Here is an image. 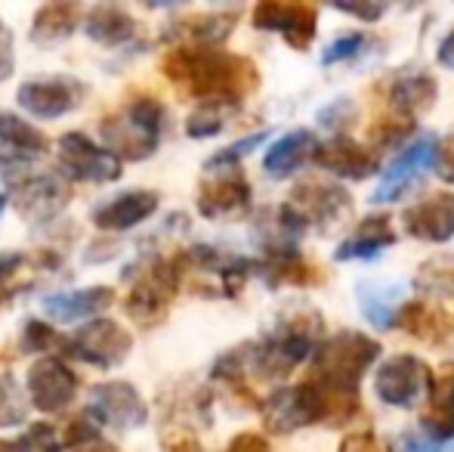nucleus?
Listing matches in <instances>:
<instances>
[{"mask_svg":"<svg viewBox=\"0 0 454 452\" xmlns=\"http://www.w3.org/2000/svg\"><path fill=\"white\" fill-rule=\"evenodd\" d=\"M185 254H174V258H152L139 279L133 282L130 295L124 301V310L133 322L143 329H155L168 320L174 297L180 291V282L185 276Z\"/></svg>","mask_w":454,"mask_h":452,"instance_id":"5","label":"nucleus"},{"mask_svg":"<svg viewBox=\"0 0 454 452\" xmlns=\"http://www.w3.org/2000/svg\"><path fill=\"white\" fill-rule=\"evenodd\" d=\"M316 164L328 174L340 177V180H368L371 174H377L380 162H377V152H371L368 146L356 143L353 137H331L328 143H318Z\"/></svg>","mask_w":454,"mask_h":452,"instance_id":"19","label":"nucleus"},{"mask_svg":"<svg viewBox=\"0 0 454 452\" xmlns=\"http://www.w3.org/2000/svg\"><path fill=\"white\" fill-rule=\"evenodd\" d=\"M436 174L445 183H454V133L439 139V158H436Z\"/></svg>","mask_w":454,"mask_h":452,"instance_id":"43","label":"nucleus"},{"mask_svg":"<svg viewBox=\"0 0 454 452\" xmlns=\"http://www.w3.org/2000/svg\"><path fill=\"white\" fill-rule=\"evenodd\" d=\"M254 189L239 168L216 170L198 186V214L207 220H232L251 208Z\"/></svg>","mask_w":454,"mask_h":452,"instance_id":"17","label":"nucleus"},{"mask_svg":"<svg viewBox=\"0 0 454 452\" xmlns=\"http://www.w3.org/2000/svg\"><path fill=\"white\" fill-rule=\"evenodd\" d=\"M226 452H272L270 440L263 434H254V431H245V434H235L229 440Z\"/></svg>","mask_w":454,"mask_h":452,"instance_id":"41","label":"nucleus"},{"mask_svg":"<svg viewBox=\"0 0 454 452\" xmlns=\"http://www.w3.org/2000/svg\"><path fill=\"white\" fill-rule=\"evenodd\" d=\"M402 452H451L449 443H436L424 434V431H414V434L402 437Z\"/></svg>","mask_w":454,"mask_h":452,"instance_id":"42","label":"nucleus"},{"mask_svg":"<svg viewBox=\"0 0 454 452\" xmlns=\"http://www.w3.org/2000/svg\"><path fill=\"white\" fill-rule=\"evenodd\" d=\"M318 139L312 131H291L285 137H278L266 149L263 155V170L275 180H285V177L297 174L306 162H316Z\"/></svg>","mask_w":454,"mask_h":452,"instance_id":"26","label":"nucleus"},{"mask_svg":"<svg viewBox=\"0 0 454 452\" xmlns=\"http://www.w3.org/2000/svg\"><path fill=\"white\" fill-rule=\"evenodd\" d=\"M53 344H66L59 338L50 322L43 320H25V329H22V353H41V350H50Z\"/></svg>","mask_w":454,"mask_h":452,"instance_id":"37","label":"nucleus"},{"mask_svg":"<svg viewBox=\"0 0 454 452\" xmlns=\"http://www.w3.org/2000/svg\"><path fill=\"white\" fill-rule=\"evenodd\" d=\"M161 72L198 106H226L239 109L260 87V72L247 56L223 47H189L176 44L164 53Z\"/></svg>","mask_w":454,"mask_h":452,"instance_id":"1","label":"nucleus"},{"mask_svg":"<svg viewBox=\"0 0 454 452\" xmlns=\"http://www.w3.org/2000/svg\"><path fill=\"white\" fill-rule=\"evenodd\" d=\"M239 12H192V16L174 22L168 31L170 37H180L189 47H220L235 28Z\"/></svg>","mask_w":454,"mask_h":452,"instance_id":"29","label":"nucleus"},{"mask_svg":"<svg viewBox=\"0 0 454 452\" xmlns=\"http://www.w3.org/2000/svg\"><path fill=\"white\" fill-rule=\"evenodd\" d=\"M164 449L168 452H201V443H198L192 434H180V437H174Z\"/></svg>","mask_w":454,"mask_h":452,"instance_id":"48","label":"nucleus"},{"mask_svg":"<svg viewBox=\"0 0 454 452\" xmlns=\"http://www.w3.org/2000/svg\"><path fill=\"white\" fill-rule=\"evenodd\" d=\"M420 431L436 443L454 440V360L442 362L433 372L427 409L420 416Z\"/></svg>","mask_w":454,"mask_h":452,"instance_id":"21","label":"nucleus"},{"mask_svg":"<svg viewBox=\"0 0 454 452\" xmlns=\"http://www.w3.org/2000/svg\"><path fill=\"white\" fill-rule=\"evenodd\" d=\"M353 211V199L343 186L331 180H306L287 195L278 208L281 224L291 229V235H303L306 229H331Z\"/></svg>","mask_w":454,"mask_h":452,"instance_id":"6","label":"nucleus"},{"mask_svg":"<svg viewBox=\"0 0 454 452\" xmlns=\"http://www.w3.org/2000/svg\"><path fill=\"white\" fill-rule=\"evenodd\" d=\"M114 304V289L108 285H90V289H74V291H56V295L41 297V307L50 320L56 322H84L99 320Z\"/></svg>","mask_w":454,"mask_h":452,"instance_id":"22","label":"nucleus"},{"mask_svg":"<svg viewBox=\"0 0 454 452\" xmlns=\"http://www.w3.org/2000/svg\"><path fill=\"white\" fill-rule=\"evenodd\" d=\"M22 264H25L22 254H0V301L10 295V291H4V285L22 270Z\"/></svg>","mask_w":454,"mask_h":452,"instance_id":"45","label":"nucleus"},{"mask_svg":"<svg viewBox=\"0 0 454 452\" xmlns=\"http://www.w3.org/2000/svg\"><path fill=\"white\" fill-rule=\"evenodd\" d=\"M395 229L393 220L387 214H377V218H364L362 224H356L353 233L337 245L334 260L340 264H349V260H371L377 254H383L389 245H395Z\"/></svg>","mask_w":454,"mask_h":452,"instance_id":"24","label":"nucleus"},{"mask_svg":"<svg viewBox=\"0 0 454 452\" xmlns=\"http://www.w3.org/2000/svg\"><path fill=\"white\" fill-rule=\"evenodd\" d=\"M50 149V139L43 131H37L35 124H28L25 118L12 112H0V174H4L6 186H16L19 180H25L31 170V164Z\"/></svg>","mask_w":454,"mask_h":452,"instance_id":"10","label":"nucleus"},{"mask_svg":"<svg viewBox=\"0 0 454 452\" xmlns=\"http://www.w3.org/2000/svg\"><path fill=\"white\" fill-rule=\"evenodd\" d=\"M402 226L420 242H449L454 235V195L436 193L402 211Z\"/></svg>","mask_w":454,"mask_h":452,"instance_id":"20","label":"nucleus"},{"mask_svg":"<svg viewBox=\"0 0 454 452\" xmlns=\"http://www.w3.org/2000/svg\"><path fill=\"white\" fill-rule=\"evenodd\" d=\"M340 452H387V447H383L380 440H377L371 431H362V434H353L343 440Z\"/></svg>","mask_w":454,"mask_h":452,"instance_id":"44","label":"nucleus"},{"mask_svg":"<svg viewBox=\"0 0 454 452\" xmlns=\"http://www.w3.org/2000/svg\"><path fill=\"white\" fill-rule=\"evenodd\" d=\"M28 418V403L19 393L16 381L10 375L0 378V431L4 428H19V424Z\"/></svg>","mask_w":454,"mask_h":452,"instance_id":"34","label":"nucleus"},{"mask_svg":"<svg viewBox=\"0 0 454 452\" xmlns=\"http://www.w3.org/2000/svg\"><path fill=\"white\" fill-rule=\"evenodd\" d=\"M433 381V369L414 353H395L383 360L374 372V393L380 403L393 409H414L427 400Z\"/></svg>","mask_w":454,"mask_h":452,"instance_id":"8","label":"nucleus"},{"mask_svg":"<svg viewBox=\"0 0 454 452\" xmlns=\"http://www.w3.org/2000/svg\"><path fill=\"white\" fill-rule=\"evenodd\" d=\"M66 350L68 356L87 362V366L96 369H114L130 356L133 350V335L127 332L121 322L108 320V316H99V320L81 326L72 338H66Z\"/></svg>","mask_w":454,"mask_h":452,"instance_id":"11","label":"nucleus"},{"mask_svg":"<svg viewBox=\"0 0 454 452\" xmlns=\"http://www.w3.org/2000/svg\"><path fill=\"white\" fill-rule=\"evenodd\" d=\"M322 121H325V127L340 131V127H347L356 121V106L349 103V99H337V103H331L328 109L322 112Z\"/></svg>","mask_w":454,"mask_h":452,"instance_id":"39","label":"nucleus"},{"mask_svg":"<svg viewBox=\"0 0 454 452\" xmlns=\"http://www.w3.org/2000/svg\"><path fill=\"white\" fill-rule=\"evenodd\" d=\"M257 276L266 279V285L281 289V285H297V289H309V285L325 282V276L303 260V254L294 248V251H281V254H266L263 260H257Z\"/></svg>","mask_w":454,"mask_h":452,"instance_id":"28","label":"nucleus"},{"mask_svg":"<svg viewBox=\"0 0 454 452\" xmlns=\"http://www.w3.org/2000/svg\"><path fill=\"white\" fill-rule=\"evenodd\" d=\"M4 208H6V195H0V214H4Z\"/></svg>","mask_w":454,"mask_h":452,"instance_id":"50","label":"nucleus"},{"mask_svg":"<svg viewBox=\"0 0 454 452\" xmlns=\"http://www.w3.org/2000/svg\"><path fill=\"white\" fill-rule=\"evenodd\" d=\"M158 205H161V195L158 193H152V189H130V193H121L112 202H106L93 214V224L102 233H127V229L149 220L158 211Z\"/></svg>","mask_w":454,"mask_h":452,"instance_id":"23","label":"nucleus"},{"mask_svg":"<svg viewBox=\"0 0 454 452\" xmlns=\"http://www.w3.org/2000/svg\"><path fill=\"white\" fill-rule=\"evenodd\" d=\"M90 397L93 400L87 406V412L102 428L127 434V431H137L149 422V406H145L143 393L130 381H102L90 391Z\"/></svg>","mask_w":454,"mask_h":452,"instance_id":"13","label":"nucleus"},{"mask_svg":"<svg viewBox=\"0 0 454 452\" xmlns=\"http://www.w3.org/2000/svg\"><path fill=\"white\" fill-rule=\"evenodd\" d=\"M81 19V6L78 4H47L35 12L31 19V41L37 47H53L62 44L74 35Z\"/></svg>","mask_w":454,"mask_h":452,"instance_id":"31","label":"nucleus"},{"mask_svg":"<svg viewBox=\"0 0 454 452\" xmlns=\"http://www.w3.org/2000/svg\"><path fill=\"white\" fill-rule=\"evenodd\" d=\"M25 387H28V400L37 412L56 416V412H66L74 403L81 381L66 360H59V356H41L37 362H31Z\"/></svg>","mask_w":454,"mask_h":452,"instance_id":"14","label":"nucleus"},{"mask_svg":"<svg viewBox=\"0 0 454 452\" xmlns=\"http://www.w3.org/2000/svg\"><path fill=\"white\" fill-rule=\"evenodd\" d=\"M374 47V37L368 31H347V35L334 37V41L325 47L322 66H340V62H356L362 59L368 50Z\"/></svg>","mask_w":454,"mask_h":452,"instance_id":"33","label":"nucleus"},{"mask_svg":"<svg viewBox=\"0 0 454 452\" xmlns=\"http://www.w3.org/2000/svg\"><path fill=\"white\" fill-rule=\"evenodd\" d=\"M436 59H439V66H445V68H451V72H454V31H449V35L439 41Z\"/></svg>","mask_w":454,"mask_h":452,"instance_id":"47","label":"nucleus"},{"mask_svg":"<svg viewBox=\"0 0 454 452\" xmlns=\"http://www.w3.org/2000/svg\"><path fill=\"white\" fill-rule=\"evenodd\" d=\"M251 19H254V28L275 31L294 50H306L316 41V31H318V10L309 4H275V0H263V4L254 6Z\"/></svg>","mask_w":454,"mask_h":452,"instance_id":"16","label":"nucleus"},{"mask_svg":"<svg viewBox=\"0 0 454 452\" xmlns=\"http://www.w3.org/2000/svg\"><path fill=\"white\" fill-rule=\"evenodd\" d=\"M380 356V344L364 332L340 329L318 344L309 378L331 397V424H347L359 412V385Z\"/></svg>","mask_w":454,"mask_h":452,"instance_id":"2","label":"nucleus"},{"mask_svg":"<svg viewBox=\"0 0 454 452\" xmlns=\"http://www.w3.org/2000/svg\"><path fill=\"white\" fill-rule=\"evenodd\" d=\"M121 162L112 149L96 146L87 133H66L59 137V170L68 180L81 183H114L121 177Z\"/></svg>","mask_w":454,"mask_h":452,"instance_id":"12","label":"nucleus"},{"mask_svg":"<svg viewBox=\"0 0 454 452\" xmlns=\"http://www.w3.org/2000/svg\"><path fill=\"white\" fill-rule=\"evenodd\" d=\"M168 131V109L161 99L133 97L124 109L102 118L99 133L106 139V149H112L121 162H145L158 152L161 137Z\"/></svg>","mask_w":454,"mask_h":452,"instance_id":"4","label":"nucleus"},{"mask_svg":"<svg viewBox=\"0 0 454 452\" xmlns=\"http://www.w3.org/2000/svg\"><path fill=\"white\" fill-rule=\"evenodd\" d=\"M16 99H19V109L35 115V118L53 121L78 109L81 99H84V84L74 78L28 81V84L19 87Z\"/></svg>","mask_w":454,"mask_h":452,"instance_id":"18","label":"nucleus"},{"mask_svg":"<svg viewBox=\"0 0 454 452\" xmlns=\"http://www.w3.org/2000/svg\"><path fill=\"white\" fill-rule=\"evenodd\" d=\"M405 304H408V297H405V285L402 282L359 285V307H362L364 320H368L371 326L383 329V332L399 326V313Z\"/></svg>","mask_w":454,"mask_h":452,"instance_id":"27","label":"nucleus"},{"mask_svg":"<svg viewBox=\"0 0 454 452\" xmlns=\"http://www.w3.org/2000/svg\"><path fill=\"white\" fill-rule=\"evenodd\" d=\"M96 440H99V424H96V418L90 416V412H81V416H74L72 422H68L66 443H62V449L78 452L81 447H87V443H96Z\"/></svg>","mask_w":454,"mask_h":452,"instance_id":"38","label":"nucleus"},{"mask_svg":"<svg viewBox=\"0 0 454 452\" xmlns=\"http://www.w3.org/2000/svg\"><path fill=\"white\" fill-rule=\"evenodd\" d=\"M325 335V320L309 304H294L278 313L272 329L257 344L247 347V372L263 381L291 375L303 360L316 356Z\"/></svg>","mask_w":454,"mask_h":452,"instance_id":"3","label":"nucleus"},{"mask_svg":"<svg viewBox=\"0 0 454 452\" xmlns=\"http://www.w3.org/2000/svg\"><path fill=\"white\" fill-rule=\"evenodd\" d=\"M260 416L270 434H294L309 424H331V397L312 378L278 387L260 403Z\"/></svg>","mask_w":454,"mask_h":452,"instance_id":"7","label":"nucleus"},{"mask_svg":"<svg viewBox=\"0 0 454 452\" xmlns=\"http://www.w3.org/2000/svg\"><path fill=\"white\" fill-rule=\"evenodd\" d=\"M226 106H198L195 112L189 115L185 121V133L192 139H207V137H216V133L226 127Z\"/></svg>","mask_w":454,"mask_h":452,"instance_id":"35","label":"nucleus"},{"mask_svg":"<svg viewBox=\"0 0 454 452\" xmlns=\"http://www.w3.org/2000/svg\"><path fill=\"white\" fill-rule=\"evenodd\" d=\"M266 137H270V133H266V131L251 133V137L239 139V143L226 146V149H223V152H216V155H210L204 168H207V170H232V168H239L241 158H245L251 149H257L260 143H266Z\"/></svg>","mask_w":454,"mask_h":452,"instance_id":"36","label":"nucleus"},{"mask_svg":"<svg viewBox=\"0 0 454 452\" xmlns=\"http://www.w3.org/2000/svg\"><path fill=\"white\" fill-rule=\"evenodd\" d=\"M12 68H16V53H12V31L6 28L4 19H0V84L10 78Z\"/></svg>","mask_w":454,"mask_h":452,"instance_id":"40","label":"nucleus"},{"mask_svg":"<svg viewBox=\"0 0 454 452\" xmlns=\"http://www.w3.org/2000/svg\"><path fill=\"white\" fill-rule=\"evenodd\" d=\"M395 329H405L408 335L420 341H442L445 335L451 332V320L442 313L439 307L427 301H408L399 313V326Z\"/></svg>","mask_w":454,"mask_h":452,"instance_id":"32","label":"nucleus"},{"mask_svg":"<svg viewBox=\"0 0 454 452\" xmlns=\"http://www.w3.org/2000/svg\"><path fill=\"white\" fill-rule=\"evenodd\" d=\"M337 10L340 12H347V16H353V19H362V22H377V19L387 12V6H364V4H337Z\"/></svg>","mask_w":454,"mask_h":452,"instance_id":"46","label":"nucleus"},{"mask_svg":"<svg viewBox=\"0 0 454 452\" xmlns=\"http://www.w3.org/2000/svg\"><path fill=\"white\" fill-rule=\"evenodd\" d=\"M436 93H439V84L433 75L427 72H418V75H399L393 78L387 91V99H389V115L395 118H405L414 124V118L424 112L433 109L436 103Z\"/></svg>","mask_w":454,"mask_h":452,"instance_id":"25","label":"nucleus"},{"mask_svg":"<svg viewBox=\"0 0 454 452\" xmlns=\"http://www.w3.org/2000/svg\"><path fill=\"white\" fill-rule=\"evenodd\" d=\"M72 202V186L62 174H28L12 186V205L31 224H50Z\"/></svg>","mask_w":454,"mask_h":452,"instance_id":"15","label":"nucleus"},{"mask_svg":"<svg viewBox=\"0 0 454 452\" xmlns=\"http://www.w3.org/2000/svg\"><path fill=\"white\" fill-rule=\"evenodd\" d=\"M84 31L90 41L102 44V47H124V44H130L137 37V19L127 10H121V6L102 4L90 10Z\"/></svg>","mask_w":454,"mask_h":452,"instance_id":"30","label":"nucleus"},{"mask_svg":"<svg viewBox=\"0 0 454 452\" xmlns=\"http://www.w3.org/2000/svg\"><path fill=\"white\" fill-rule=\"evenodd\" d=\"M78 452H118L112 447V443H106V440H96V443H87V447H81Z\"/></svg>","mask_w":454,"mask_h":452,"instance_id":"49","label":"nucleus"},{"mask_svg":"<svg viewBox=\"0 0 454 452\" xmlns=\"http://www.w3.org/2000/svg\"><path fill=\"white\" fill-rule=\"evenodd\" d=\"M439 158V139L433 133H424L414 143H408L393 162L387 164V170L380 174L374 189V205H393V202L405 199L420 180H424L427 170H436Z\"/></svg>","mask_w":454,"mask_h":452,"instance_id":"9","label":"nucleus"}]
</instances>
